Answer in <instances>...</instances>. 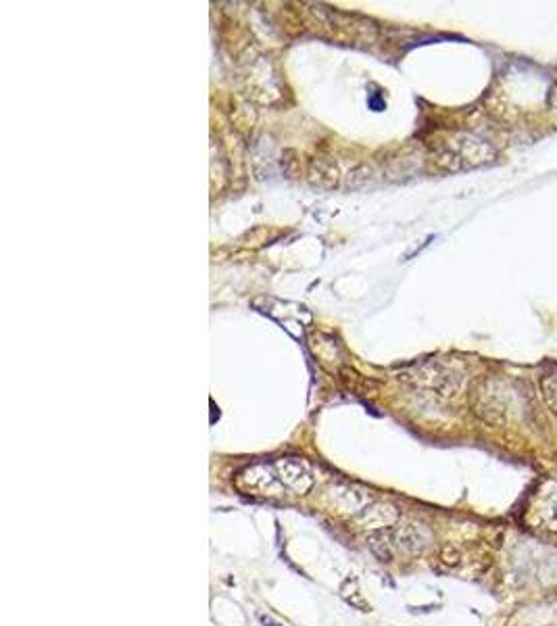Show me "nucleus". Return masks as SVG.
<instances>
[{"label": "nucleus", "mask_w": 557, "mask_h": 626, "mask_svg": "<svg viewBox=\"0 0 557 626\" xmlns=\"http://www.w3.org/2000/svg\"><path fill=\"white\" fill-rule=\"evenodd\" d=\"M274 470H276V476L280 478V483L296 495H305L313 487L311 474L298 461L280 459V461H276Z\"/></svg>", "instance_id": "obj_1"}, {"label": "nucleus", "mask_w": 557, "mask_h": 626, "mask_svg": "<svg viewBox=\"0 0 557 626\" xmlns=\"http://www.w3.org/2000/svg\"><path fill=\"white\" fill-rule=\"evenodd\" d=\"M332 501L342 513H351L353 518H357L366 507L374 503L370 491L359 489V487H336L332 491Z\"/></svg>", "instance_id": "obj_2"}, {"label": "nucleus", "mask_w": 557, "mask_h": 626, "mask_svg": "<svg viewBox=\"0 0 557 626\" xmlns=\"http://www.w3.org/2000/svg\"><path fill=\"white\" fill-rule=\"evenodd\" d=\"M394 541H396L401 551L416 555V553H422L428 547L430 533L422 524H416V522H405V524H399L394 529Z\"/></svg>", "instance_id": "obj_3"}, {"label": "nucleus", "mask_w": 557, "mask_h": 626, "mask_svg": "<svg viewBox=\"0 0 557 626\" xmlns=\"http://www.w3.org/2000/svg\"><path fill=\"white\" fill-rule=\"evenodd\" d=\"M534 515L543 529L557 533V483H547L534 501Z\"/></svg>", "instance_id": "obj_4"}, {"label": "nucleus", "mask_w": 557, "mask_h": 626, "mask_svg": "<svg viewBox=\"0 0 557 626\" xmlns=\"http://www.w3.org/2000/svg\"><path fill=\"white\" fill-rule=\"evenodd\" d=\"M364 529H372L382 531L388 526H394L399 522V509L390 503H372L370 507H366L357 518H355Z\"/></svg>", "instance_id": "obj_5"}, {"label": "nucleus", "mask_w": 557, "mask_h": 626, "mask_svg": "<svg viewBox=\"0 0 557 626\" xmlns=\"http://www.w3.org/2000/svg\"><path fill=\"white\" fill-rule=\"evenodd\" d=\"M368 547H370V551H372L378 559H382V561H390V559H392L388 539L384 537L382 531H376V533H372V535L368 537Z\"/></svg>", "instance_id": "obj_6"}, {"label": "nucleus", "mask_w": 557, "mask_h": 626, "mask_svg": "<svg viewBox=\"0 0 557 626\" xmlns=\"http://www.w3.org/2000/svg\"><path fill=\"white\" fill-rule=\"evenodd\" d=\"M541 393L547 407L557 415V374H547L541 380Z\"/></svg>", "instance_id": "obj_7"}, {"label": "nucleus", "mask_w": 557, "mask_h": 626, "mask_svg": "<svg viewBox=\"0 0 557 626\" xmlns=\"http://www.w3.org/2000/svg\"><path fill=\"white\" fill-rule=\"evenodd\" d=\"M340 593H342V597H344L353 607H359L362 612H370V603H366V599L362 597V593H359V589H357V583H353V593H351L344 585H342Z\"/></svg>", "instance_id": "obj_8"}, {"label": "nucleus", "mask_w": 557, "mask_h": 626, "mask_svg": "<svg viewBox=\"0 0 557 626\" xmlns=\"http://www.w3.org/2000/svg\"><path fill=\"white\" fill-rule=\"evenodd\" d=\"M440 559L447 564V566H458L460 564V551L455 547H445L442 553H440Z\"/></svg>", "instance_id": "obj_9"}, {"label": "nucleus", "mask_w": 557, "mask_h": 626, "mask_svg": "<svg viewBox=\"0 0 557 626\" xmlns=\"http://www.w3.org/2000/svg\"><path fill=\"white\" fill-rule=\"evenodd\" d=\"M265 626H280V624H274V622H265Z\"/></svg>", "instance_id": "obj_10"}]
</instances>
